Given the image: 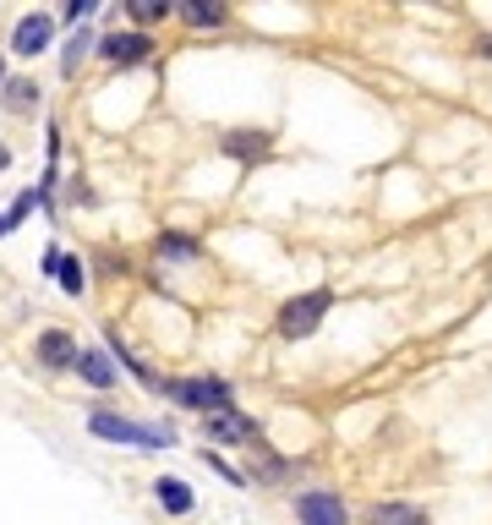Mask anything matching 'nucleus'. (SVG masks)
<instances>
[{
  "label": "nucleus",
  "instance_id": "nucleus-3",
  "mask_svg": "<svg viewBox=\"0 0 492 525\" xmlns=\"http://www.w3.org/2000/svg\"><path fill=\"white\" fill-rule=\"evenodd\" d=\"M328 312V290H312V296H301V301H290L285 307V318H279V329L290 334V340H301V334H312L318 329V318Z\"/></svg>",
  "mask_w": 492,
  "mask_h": 525
},
{
  "label": "nucleus",
  "instance_id": "nucleus-12",
  "mask_svg": "<svg viewBox=\"0 0 492 525\" xmlns=\"http://www.w3.org/2000/svg\"><path fill=\"white\" fill-rule=\"evenodd\" d=\"M175 11H181L192 28H214V22H225V6H214V0H208V6L203 0H192V6H175Z\"/></svg>",
  "mask_w": 492,
  "mask_h": 525
},
{
  "label": "nucleus",
  "instance_id": "nucleus-5",
  "mask_svg": "<svg viewBox=\"0 0 492 525\" xmlns=\"http://www.w3.org/2000/svg\"><path fill=\"white\" fill-rule=\"evenodd\" d=\"M104 55H110L115 66H137L143 55H154V44H148L143 33H115V39H104Z\"/></svg>",
  "mask_w": 492,
  "mask_h": 525
},
{
  "label": "nucleus",
  "instance_id": "nucleus-14",
  "mask_svg": "<svg viewBox=\"0 0 492 525\" xmlns=\"http://www.w3.org/2000/svg\"><path fill=\"white\" fill-rule=\"evenodd\" d=\"M6 99H11V110H28V104L39 99V88H33L28 77H17V83H6Z\"/></svg>",
  "mask_w": 492,
  "mask_h": 525
},
{
  "label": "nucleus",
  "instance_id": "nucleus-7",
  "mask_svg": "<svg viewBox=\"0 0 492 525\" xmlns=\"http://www.w3.org/2000/svg\"><path fill=\"white\" fill-rule=\"evenodd\" d=\"M208 433H214V438H236V443H252V438H257V433H252V422H246V416H236L230 405L208 416Z\"/></svg>",
  "mask_w": 492,
  "mask_h": 525
},
{
  "label": "nucleus",
  "instance_id": "nucleus-11",
  "mask_svg": "<svg viewBox=\"0 0 492 525\" xmlns=\"http://www.w3.org/2000/svg\"><path fill=\"white\" fill-rule=\"evenodd\" d=\"M372 525H432V520L405 509V504H383V509H372Z\"/></svg>",
  "mask_w": 492,
  "mask_h": 525
},
{
  "label": "nucleus",
  "instance_id": "nucleus-4",
  "mask_svg": "<svg viewBox=\"0 0 492 525\" xmlns=\"http://www.w3.org/2000/svg\"><path fill=\"white\" fill-rule=\"evenodd\" d=\"M301 520L307 525H345V504L334 493H307L301 498Z\"/></svg>",
  "mask_w": 492,
  "mask_h": 525
},
{
  "label": "nucleus",
  "instance_id": "nucleus-17",
  "mask_svg": "<svg viewBox=\"0 0 492 525\" xmlns=\"http://www.w3.org/2000/svg\"><path fill=\"white\" fill-rule=\"evenodd\" d=\"M93 11H99L93 0H72V6H66V17H72V22H82V17H93Z\"/></svg>",
  "mask_w": 492,
  "mask_h": 525
},
{
  "label": "nucleus",
  "instance_id": "nucleus-8",
  "mask_svg": "<svg viewBox=\"0 0 492 525\" xmlns=\"http://www.w3.org/2000/svg\"><path fill=\"white\" fill-rule=\"evenodd\" d=\"M77 372H82L88 383H99V389H110V383H115V367H110V356H104V350H82V356H77Z\"/></svg>",
  "mask_w": 492,
  "mask_h": 525
},
{
  "label": "nucleus",
  "instance_id": "nucleus-19",
  "mask_svg": "<svg viewBox=\"0 0 492 525\" xmlns=\"http://www.w3.org/2000/svg\"><path fill=\"white\" fill-rule=\"evenodd\" d=\"M0 77H6V61H0Z\"/></svg>",
  "mask_w": 492,
  "mask_h": 525
},
{
  "label": "nucleus",
  "instance_id": "nucleus-15",
  "mask_svg": "<svg viewBox=\"0 0 492 525\" xmlns=\"http://www.w3.org/2000/svg\"><path fill=\"white\" fill-rule=\"evenodd\" d=\"M126 11H132L137 22H164V11H170V6H159V0H132Z\"/></svg>",
  "mask_w": 492,
  "mask_h": 525
},
{
  "label": "nucleus",
  "instance_id": "nucleus-9",
  "mask_svg": "<svg viewBox=\"0 0 492 525\" xmlns=\"http://www.w3.org/2000/svg\"><path fill=\"white\" fill-rule=\"evenodd\" d=\"M39 356L50 361V367H72V361H77L72 334H44V340H39Z\"/></svg>",
  "mask_w": 492,
  "mask_h": 525
},
{
  "label": "nucleus",
  "instance_id": "nucleus-18",
  "mask_svg": "<svg viewBox=\"0 0 492 525\" xmlns=\"http://www.w3.org/2000/svg\"><path fill=\"white\" fill-rule=\"evenodd\" d=\"M0 236H6V219H0Z\"/></svg>",
  "mask_w": 492,
  "mask_h": 525
},
{
  "label": "nucleus",
  "instance_id": "nucleus-6",
  "mask_svg": "<svg viewBox=\"0 0 492 525\" xmlns=\"http://www.w3.org/2000/svg\"><path fill=\"white\" fill-rule=\"evenodd\" d=\"M11 44H17V55H39L44 44H50V17H22Z\"/></svg>",
  "mask_w": 492,
  "mask_h": 525
},
{
  "label": "nucleus",
  "instance_id": "nucleus-16",
  "mask_svg": "<svg viewBox=\"0 0 492 525\" xmlns=\"http://www.w3.org/2000/svg\"><path fill=\"white\" fill-rule=\"evenodd\" d=\"M82 50H88V33H72V44H66V72H77Z\"/></svg>",
  "mask_w": 492,
  "mask_h": 525
},
{
  "label": "nucleus",
  "instance_id": "nucleus-2",
  "mask_svg": "<svg viewBox=\"0 0 492 525\" xmlns=\"http://www.w3.org/2000/svg\"><path fill=\"white\" fill-rule=\"evenodd\" d=\"M164 394L170 400H181V405H197V411H225L230 405V389L225 383H214V378H181V383H164Z\"/></svg>",
  "mask_w": 492,
  "mask_h": 525
},
{
  "label": "nucleus",
  "instance_id": "nucleus-1",
  "mask_svg": "<svg viewBox=\"0 0 492 525\" xmlns=\"http://www.w3.org/2000/svg\"><path fill=\"white\" fill-rule=\"evenodd\" d=\"M93 433L110 438V443H137V449H164V443H170V427H137V422L110 416V411L93 416Z\"/></svg>",
  "mask_w": 492,
  "mask_h": 525
},
{
  "label": "nucleus",
  "instance_id": "nucleus-10",
  "mask_svg": "<svg viewBox=\"0 0 492 525\" xmlns=\"http://www.w3.org/2000/svg\"><path fill=\"white\" fill-rule=\"evenodd\" d=\"M154 493H159V504L170 509V515H186V509H192V487H186V482H175V476H164Z\"/></svg>",
  "mask_w": 492,
  "mask_h": 525
},
{
  "label": "nucleus",
  "instance_id": "nucleus-13",
  "mask_svg": "<svg viewBox=\"0 0 492 525\" xmlns=\"http://www.w3.org/2000/svg\"><path fill=\"white\" fill-rule=\"evenodd\" d=\"M50 268H61V285L77 296V290H82V263L77 258H55V252H50Z\"/></svg>",
  "mask_w": 492,
  "mask_h": 525
}]
</instances>
